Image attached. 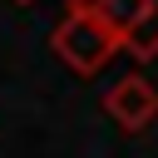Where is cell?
I'll list each match as a JSON object with an SVG mask.
<instances>
[{
    "label": "cell",
    "instance_id": "cell-1",
    "mask_svg": "<svg viewBox=\"0 0 158 158\" xmlns=\"http://www.w3.org/2000/svg\"><path fill=\"white\" fill-rule=\"evenodd\" d=\"M49 49L64 69H74L79 79H94L99 69H109L114 54H123V44L94 20V15H64L49 30Z\"/></svg>",
    "mask_w": 158,
    "mask_h": 158
},
{
    "label": "cell",
    "instance_id": "cell-2",
    "mask_svg": "<svg viewBox=\"0 0 158 158\" xmlns=\"http://www.w3.org/2000/svg\"><path fill=\"white\" fill-rule=\"evenodd\" d=\"M104 114H109L123 133H143V128L158 118V89H153V79L138 74V69L118 74V79L109 84V94H104Z\"/></svg>",
    "mask_w": 158,
    "mask_h": 158
},
{
    "label": "cell",
    "instance_id": "cell-3",
    "mask_svg": "<svg viewBox=\"0 0 158 158\" xmlns=\"http://www.w3.org/2000/svg\"><path fill=\"white\" fill-rule=\"evenodd\" d=\"M143 15H148V0H104V10H99L94 20H99L118 44H123V40L138 30V20H143Z\"/></svg>",
    "mask_w": 158,
    "mask_h": 158
},
{
    "label": "cell",
    "instance_id": "cell-4",
    "mask_svg": "<svg viewBox=\"0 0 158 158\" xmlns=\"http://www.w3.org/2000/svg\"><path fill=\"white\" fill-rule=\"evenodd\" d=\"M123 54H133L138 64L158 59V0H148V15L138 20V30L123 40Z\"/></svg>",
    "mask_w": 158,
    "mask_h": 158
},
{
    "label": "cell",
    "instance_id": "cell-5",
    "mask_svg": "<svg viewBox=\"0 0 158 158\" xmlns=\"http://www.w3.org/2000/svg\"><path fill=\"white\" fill-rule=\"evenodd\" d=\"M104 0H69V15H99Z\"/></svg>",
    "mask_w": 158,
    "mask_h": 158
},
{
    "label": "cell",
    "instance_id": "cell-6",
    "mask_svg": "<svg viewBox=\"0 0 158 158\" xmlns=\"http://www.w3.org/2000/svg\"><path fill=\"white\" fill-rule=\"evenodd\" d=\"M15 5H35V0H15Z\"/></svg>",
    "mask_w": 158,
    "mask_h": 158
}]
</instances>
